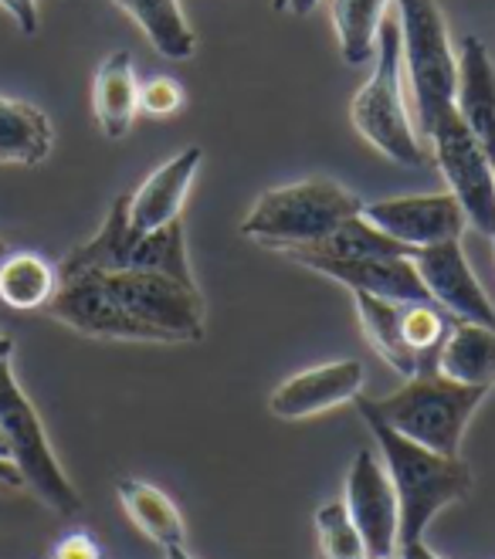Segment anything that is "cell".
<instances>
[{
  "label": "cell",
  "instance_id": "obj_1",
  "mask_svg": "<svg viewBox=\"0 0 495 559\" xmlns=\"http://www.w3.org/2000/svg\"><path fill=\"white\" fill-rule=\"evenodd\" d=\"M356 411L363 424L370 427V435L377 441L380 462L390 475V485L398 491V506H401V536L398 546L424 539L432 519L461 502L472 491V472L461 457H445L432 448H421L398 435L393 427L370 411V404L356 397Z\"/></svg>",
  "mask_w": 495,
  "mask_h": 559
},
{
  "label": "cell",
  "instance_id": "obj_2",
  "mask_svg": "<svg viewBox=\"0 0 495 559\" xmlns=\"http://www.w3.org/2000/svg\"><path fill=\"white\" fill-rule=\"evenodd\" d=\"M360 207V197L329 177L295 180L258 197V204L241 221V235L275 251L313 248L326 235H333L343 221L356 217Z\"/></svg>",
  "mask_w": 495,
  "mask_h": 559
},
{
  "label": "cell",
  "instance_id": "obj_3",
  "mask_svg": "<svg viewBox=\"0 0 495 559\" xmlns=\"http://www.w3.org/2000/svg\"><path fill=\"white\" fill-rule=\"evenodd\" d=\"M485 397H488V386L461 383L438 370H424L404 380V386L393 390L390 397H380V401L363 397V401L408 441L432 448L445 457H461L465 427Z\"/></svg>",
  "mask_w": 495,
  "mask_h": 559
},
{
  "label": "cell",
  "instance_id": "obj_4",
  "mask_svg": "<svg viewBox=\"0 0 495 559\" xmlns=\"http://www.w3.org/2000/svg\"><path fill=\"white\" fill-rule=\"evenodd\" d=\"M353 129L380 156L401 167H421L427 159L414 119L404 103V58H401V24L390 14L380 21L374 48V72L360 85L350 103Z\"/></svg>",
  "mask_w": 495,
  "mask_h": 559
},
{
  "label": "cell",
  "instance_id": "obj_5",
  "mask_svg": "<svg viewBox=\"0 0 495 559\" xmlns=\"http://www.w3.org/2000/svg\"><path fill=\"white\" fill-rule=\"evenodd\" d=\"M89 272H163L187 285H197L190 272V258H187L184 224L174 221L167 227H156V231H137V227L129 224L126 193L113 201L98 235L79 245L58 265L61 278L89 275Z\"/></svg>",
  "mask_w": 495,
  "mask_h": 559
},
{
  "label": "cell",
  "instance_id": "obj_6",
  "mask_svg": "<svg viewBox=\"0 0 495 559\" xmlns=\"http://www.w3.org/2000/svg\"><path fill=\"white\" fill-rule=\"evenodd\" d=\"M0 435H4L8 462L21 475V485H27L58 515L82 512L79 488L58 465L51 441L45 435L42 414L21 390L14 370H11V359H0Z\"/></svg>",
  "mask_w": 495,
  "mask_h": 559
},
{
  "label": "cell",
  "instance_id": "obj_7",
  "mask_svg": "<svg viewBox=\"0 0 495 559\" xmlns=\"http://www.w3.org/2000/svg\"><path fill=\"white\" fill-rule=\"evenodd\" d=\"M401 24L404 79L414 88L417 133L427 136L432 126L451 109L458 61L448 41V21L438 0H393Z\"/></svg>",
  "mask_w": 495,
  "mask_h": 559
},
{
  "label": "cell",
  "instance_id": "obj_8",
  "mask_svg": "<svg viewBox=\"0 0 495 559\" xmlns=\"http://www.w3.org/2000/svg\"><path fill=\"white\" fill-rule=\"evenodd\" d=\"M116 295V302L140 319L156 343H197L204 340V299L201 288L163 272H95Z\"/></svg>",
  "mask_w": 495,
  "mask_h": 559
},
{
  "label": "cell",
  "instance_id": "obj_9",
  "mask_svg": "<svg viewBox=\"0 0 495 559\" xmlns=\"http://www.w3.org/2000/svg\"><path fill=\"white\" fill-rule=\"evenodd\" d=\"M427 140H432L438 170L448 190L458 197L469 224L479 235H488V227L495 224V167L472 140L465 122L458 119L455 106L432 126Z\"/></svg>",
  "mask_w": 495,
  "mask_h": 559
},
{
  "label": "cell",
  "instance_id": "obj_10",
  "mask_svg": "<svg viewBox=\"0 0 495 559\" xmlns=\"http://www.w3.org/2000/svg\"><path fill=\"white\" fill-rule=\"evenodd\" d=\"M360 214L374 227L408 251L435 248L445 241H461L469 227V217L461 211L458 197L451 190L441 193H408L390 197V201H370L363 204Z\"/></svg>",
  "mask_w": 495,
  "mask_h": 559
},
{
  "label": "cell",
  "instance_id": "obj_11",
  "mask_svg": "<svg viewBox=\"0 0 495 559\" xmlns=\"http://www.w3.org/2000/svg\"><path fill=\"white\" fill-rule=\"evenodd\" d=\"M343 506L367 546V556H393L401 536V506L390 475L380 462V451L360 448L346 472Z\"/></svg>",
  "mask_w": 495,
  "mask_h": 559
},
{
  "label": "cell",
  "instance_id": "obj_12",
  "mask_svg": "<svg viewBox=\"0 0 495 559\" xmlns=\"http://www.w3.org/2000/svg\"><path fill=\"white\" fill-rule=\"evenodd\" d=\"M51 319L92 340H126V343H156L150 329L129 316L116 295L103 285L95 272L61 278L55 299L45 306Z\"/></svg>",
  "mask_w": 495,
  "mask_h": 559
},
{
  "label": "cell",
  "instance_id": "obj_13",
  "mask_svg": "<svg viewBox=\"0 0 495 559\" xmlns=\"http://www.w3.org/2000/svg\"><path fill=\"white\" fill-rule=\"evenodd\" d=\"M411 261L427 292V299L438 309H445L451 319H465V322L495 329V306L488 299V292L482 288L479 275L472 272L461 241H445L435 248L411 251Z\"/></svg>",
  "mask_w": 495,
  "mask_h": 559
},
{
  "label": "cell",
  "instance_id": "obj_14",
  "mask_svg": "<svg viewBox=\"0 0 495 559\" xmlns=\"http://www.w3.org/2000/svg\"><path fill=\"white\" fill-rule=\"evenodd\" d=\"M288 261L309 272H319L346 285L350 292H367L387 302H432L417 278L411 254H390V258H326L313 251H285Z\"/></svg>",
  "mask_w": 495,
  "mask_h": 559
},
{
  "label": "cell",
  "instance_id": "obj_15",
  "mask_svg": "<svg viewBox=\"0 0 495 559\" xmlns=\"http://www.w3.org/2000/svg\"><path fill=\"white\" fill-rule=\"evenodd\" d=\"M360 390H363V364L360 359H337V364H319L275 386L269 411L282 420H303L356 401Z\"/></svg>",
  "mask_w": 495,
  "mask_h": 559
},
{
  "label": "cell",
  "instance_id": "obj_16",
  "mask_svg": "<svg viewBox=\"0 0 495 559\" xmlns=\"http://www.w3.org/2000/svg\"><path fill=\"white\" fill-rule=\"evenodd\" d=\"M455 61H458V72H455L451 106L495 167V61L488 48L482 45V38L475 35L461 38Z\"/></svg>",
  "mask_w": 495,
  "mask_h": 559
},
{
  "label": "cell",
  "instance_id": "obj_17",
  "mask_svg": "<svg viewBox=\"0 0 495 559\" xmlns=\"http://www.w3.org/2000/svg\"><path fill=\"white\" fill-rule=\"evenodd\" d=\"M201 170V146H187L163 167H156L129 197V224L137 231H156L180 221V211L187 204L190 183Z\"/></svg>",
  "mask_w": 495,
  "mask_h": 559
},
{
  "label": "cell",
  "instance_id": "obj_18",
  "mask_svg": "<svg viewBox=\"0 0 495 559\" xmlns=\"http://www.w3.org/2000/svg\"><path fill=\"white\" fill-rule=\"evenodd\" d=\"M92 112L109 140H119L133 129V119L140 112V79L129 51H113L98 64L92 82Z\"/></svg>",
  "mask_w": 495,
  "mask_h": 559
},
{
  "label": "cell",
  "instance_id": "obj_19",
  "mask_svg": "<svg viewBox=\"0 0 495 559\" xmlns=\"http://www.w3.org/2000/svg\"><path fill=\"white\" fill-rule=\"evenodd\" d=\"M51 143L55 129L38 106L0 95V167H38L48 159Z\"/></svg>",
  "mask_w": 495,
  "mask_h": 559
},
{
  "label": "cell",
  "instance_id": "obj_20",
  "mask_svg": "<svg viewBox=\"0 0 495 559\" xmlns=\"http://www.w3.org/2000/svg\"><path fill=\"white\" fill-rule=\"evenodd\" d=\"M438 373L492 390L495 386V329L455 319L451 333L438 353Z\"/></svg>",
  "mask_w": 495,
  "mask_h": 559
},
{
  "label": "cell",
  "instance_id": "obj_21",
  "mask_svg": "<svg viewBox=\"0 0 495 559\" xmlns=\"http://www.w3.org/2000/svg\"><path fill=\"white\" fill-rule=\"evenodd\" d=\"M116 491H119V502H122L126 515L133 519V525L143 536H150L163 549L184 546V539H187L184 515L160 488H153L140 478H119Z\"/></svg>",
  "mask_w": 495,
  "mask_h": 559
},
{
  "label": "cell",
  "instance_id": "obj_22",
  "mask_svg": "<svg viewBox=\"0 0 495 559\" xmlns=\"http://www.w3.org/2000/svg\"><path fill=\"white\" fill-rule=\"evenodd\" d=\"M61 285L55 265L35 251H8L0 258V302L17 312L45 309Z\"/></svg>",
  "mask_w": 495,
  "mask_h": 559
},
{
  "label": "cell",
  "instance_id": "obj_23",
  "mask_svg": "<svg viewBox=\"0 0 495 559\" xmlns=\"http://www.w3.org/2000/svg\"><path fill=\"white\" fill-rule=\"evenodd\" d=\"M353 302H356L363 336L370 340V346L380 353L384 364H390L404 380L417 377L421 367H417V359L408 353L404 336H401V306L404 302H387V299H377V295H367V292H353Z\"/></svg>",
  "mask_w": 495,
  "mask_h": 559
},
{
  "label": "cell",
  "instance_id": "obj_24",
  "mask_svg": "<svg viewBox=\"0 0 495 559\" xmlns=\"http://www.w3.org/2000/svg\"><path fill=\"white\" fill-rule=\"evenodd\" d=\"M116 8H122L129 17L137 21V27L146 35V41L163 55L184 61L193 55L197 38L180 11L177 0H116Z\"/></svg>",
  "mask_w": 495,
  "mask_h": 559
},
{
  "label": "cell",
  "instance_id": "obj_25",
  "mask_svg": "<svg viewBox=\"0 0 495 559\" xmlns=\"http://www.w3.org/2000/svg\"><path fill=\"white\" fill-rule=\"evenodd\" d=\"M393 0H333V27L340 38V55L346 64H363L374 58L380 21Z\"/></svg>",
  "mask_w": 495,
  "mask_h": 559
},
{
  "label": "cell",
  "instance_id": "obj_26",
  "mask_svg": "<svg viewBox=\"0 0 495 559\" xmlns=\"http://www.w3.org/2000/svg\"><path fill=\"white\" fill-rule=\"evenodd\" d=\"M451 316L435 302H404L401 306V336L408 353L417 359L421 373L438 370V353L451 333Z\"/></svg>",
  "mask_w": 495,
  "mask_h": 559
},
{
  "label": "cell",
  "instance_id": "obj_27",
  "mask_svg": "<svg viewBox=\"0 0 495 559\" xmlns=\"http://www.w3.org/2000/svg\"><path fill=\"white\" fill-rule=\"evenodd\" d=\"M292 251H313V254H326V258H390V254H411L404 245L387 238L380 227H374L363 214L343 221L337 231L326 235L319 245H313V248H292Z\"/></svg>",
  "mask_w": 495,
  "mask_h": 559
},
{
  "label": "cell",
  "instance_id": "obj_28",
  "mask_svg": "<svg viewBox=\"0 0 495 559\" xmlns=\"http://www.w3.org/2000/svg\"><path fill=\"white\" fill-rule=\"evenodd\" d=\"M316 536H319V549L322 559H370L367 546H363V536L356 530V522L350 519L343 499L340 502H326L316 512Z\"/></svg>",
  "mask_w": 495,
  "mask_h": 559
},
{
  "label": "cell",
  "instance_id": "obj_29",
  "mask_svg": "<svg viewBox=\"0 0 495 559\" xmlns=\"http://www.w3.org/2000/svg\"><path fill=\"white\" fill-rule=\"evenodd\" d=\"M187 103V95L180 88V82L167 79V75H156L146 85H140V112L146 116H174L180 112Z\"/></svg>",
  "mask_w": 495,
  "mask_h": 559
},
{
  "label": "cell",
  "instance_id": "obj_30",
  "mask_svg": "<svg viewBox=\"0 0 495 559\" xmlns=\"http://www.w3.org/2000/svg\"><path fill=\"white\" fill-rule=\"evenodd\" d=\"M48 559H103V552H98V543H95L92 533L79 530V533L61 536Z\"/></svg>",
  "mask_w": 495,
  "mask_h": 559
},
{
  "label": "cell",
  "instance_id": "obj_31",
  "mask_svg": "<svg viewBox=\"0 0 495 559\" xmlns=\"http://www.w3.org/2000/svg\"><path fill=\"white\" fill-rule=\"evenodd\" d=\"M0 11L11 14L21 35H35L38 31V0H0Z\"/></svg>",
  "mask_w": 495,
  "mask_h": 559
},
{
  "label": "cell",
  "instance_id": "obj_32",
  "mask_svg": "<svg viewBox=\"0 0 495 559\" xmlns=\"http://www.w3.org/2000/svg\"><path fill=\"white\" fill-rule=\"evenodd\" d=\"M398 559H441V556L432 546H427L424 539H414V543L398 546Z\"/></svg>",
  "mask_w": 495,
  "mask_h": 559
},
{
  "label": "cell",
  "instance_id": "obj_33",
  "mask_svg": "<svg viewBox=\"0 0 495 559\" xmlns=\"http://www.w3.org/2000/svg\"><path fill=\"white\" fill-rule=\"evenodd\" d=\"M0 485H11V488H17V485H21V475L14 472V465H11V462H0Z\"/></svg>",
  "mask_w": 495,
  "mask_h": 559
},
{
  "label": "cell",
  "instance_id": "obj_34",
  "mask_svg": "<svg viewBox=\"0 0 495 559\" xmlns=\"http://www.w3.org/2000/svg\"><path fill=\"white\" fill-rule=\"evenodd\" d=\"M316 4H319V0H288L285 11H292V14H299V17H303V14H309Z\"/></svg>",
  "mask_w": 495,
  "mask_h": 559
},
{
  "label": "cell",
  "instance_id": "obj_35",
  "mask_svg": "<svg viewBox=\"0 0 495 559\" xmlns=\"http://www.w3.org/2000/svg\"><path fill=\"white\" fill-rule=\"evenodd\" d=\"M167 559H193V556L187 552V546H170L167 549Z\"/></svg>",
  "mask_w": 495,
  "mask_h": 559
},
{
  "label": "cell",
  "instance_id": "obj_36",
  "mask_svg": "<svg viewBox=\"0 0 495 559\" xmlns=\"http://www.w3.org/2000/svg\"><path fill=\"white\" fill-rule=\"evenodd\" d=\"M11 353H14V343L8 336H0V359H11Z\"/></svg>",
  "mask_w": 495,
  "mask_h": 559
},
{
  "label": "cell",
  "instance_id": "obj_37",
  "mask_svg": "<svg viewBox=\"0 0 495 559\" xmlns=\"http://www.w3.org/2000/svg\"><path fill=\"white\" fill-rule=\"evenodd\" d=\"M0 462H8V444H4V435H0Z\"/></svg>",
  "mask_w": 495,
  "mask_h": 559
},
{
  "label": "cell",
  "instance_id": "obj_38",
  "mask_svg": "<svg viewBox=\"0 0 495 559\" xmlns=\"http://www.w3.org/2000/svg\"><path fill=\"white\" fill-rule=\"evenodd\" d=\"M285 4H288V0H272V8H275V11H285Z\"/></svg>",
  "mask_w": 495,
  "mask_h": 559
},
{
  "label": "cell",
  "instance_id": "obj_39",
  "mask_svg": "<svg viewBox=\"0 0 495 559\" xmlns=\"http://www.w3.org/2000/svg\"><path fill=\"white\" fill-rule=\"evenodd\" d=\"M8 251H11V248H8V241H0V258H4Z\"/></svg>",
  "mask_w": 495,
  "mask_h": 559
},
{
  "label": "cell",
  "instance_id": "obj_40",
  "mask_svg": "<svg viewBox=\"0 0 495 559\" xmlns=\"http://www.w3.org/2000/svg\"><path fill=\"white\" fill-rule=\"evenodd\" d=\"M485 238H488V241H492V245H495V224H492V227H488V235H485Z\"/></svg>",
  "mask_w": 495,
  "mask_h": 559
},
{
  "label": "cell",
  "instance_id": "obj_41",
  "mask_svg": "<svg viewBox=\"0 0 495 559\" xmlns=\"http://www.w3.org/2000/svg\"><path fill=\"white\" fill-rule=\"evenodd\" d=\"M370 559H398V552H393V556H370Z\"/></svg>",
  "mask_w": 495,
  "mask_h": 559
}]
</instances>
